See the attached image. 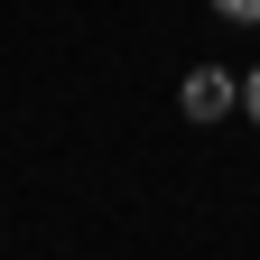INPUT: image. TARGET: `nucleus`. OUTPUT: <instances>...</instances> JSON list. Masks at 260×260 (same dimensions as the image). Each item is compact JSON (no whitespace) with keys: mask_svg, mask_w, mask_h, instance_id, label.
Masks as SVG:
<instances>
[{"mask_svg":"<svg viewBox=\"0 0 260 260\" xmlns=\"http://www.w3.org/2000/svg\"><path fill=\"white\" fill-rule=\"evenodd\" d=\"M233 103H242V75H223V65H195V75L177 84V112H186L195 130H205V121H223Z\"/></svg>","mask_w":260,"mask_h":260,"instance_id":"nucleus-1","label":"nucleus"},{"mask_svg":"<svg viewBox=\"0 0 260 260\" xmlns=\"http://www.w3.org/2000/svg\"><path fill=\"white\" fill-rule=\"evenodd\" d=\"M214 10H223V19H242V28H251V19H260V0H214Z\"/></svg>","mask_w":260,"mask_h":260,"instance_id":"nucleus-2","label":"nucleus"},{"mask_svg":"<svg viewBox=\"0 0 260 260\" xmlns=\"http://www.w3.org/2000/svg\"><path fill=\"white\" fill-rule=\"evenodd\" d=\"M242 112L260 121V65H251V75H242Z\"/></svg>","mask_w":260,"mask_h":260,"instance_id":"nucleus-3","label":"nucleus"}]
</instances>
